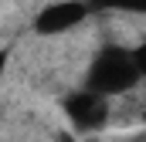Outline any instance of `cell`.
I'll return each instance as SVG.
<instances>
[{
	"instance_id": "4",
	"label": "cell",
	"mask_w": 146,
	"mask_h": 142,
	"mask_svg": "<svg viewBox=\"0 0 146 142\" xmlns=\"http://www.w3.org/2000/svg\"><path fill=\"white\" fill-rule=\"evenodd\" d=\"M88 7L92 10H136V14H146V0H88Z\"/></svg>"
},
{
	"instance_id": "6",
	"label": "cell",
	"mask_w": 146,
	"mask_h": 142,
	"mask_svg": "<svg viewBox=\"0 0 146 142\" xmlns=\"http://www.w3.org/2000/svg\"><path fill=\"white\" fill-rule=\"evenodd\" d=\"M3 68H7V54L0 51V74H3Z\"/></svg>"
},
{
	"instance_id": "5",
	"label": "cell",
	"mask_w": 146,
	"mask_h": 142,
	"mask_svg": "<svg viewBox=\"0 0 146 142\" xmlns=\"http://www.w3.org/2000/svg\"><path fill=\"white\" fill-rule=\"evenodd\" d=\"M133 61H136V71H139V78H146V44H139V47L133 51Z\"/></svg>"
},
{
	"instance_id": "1",
	"label": "cell",
	"mask_w": 146,
	"mask_h": 142,
	"mask_svg": "<svg viewBox=\"0 0 146 142\" xmlns=\"http://www.w3.org/2000/svg\"><path fill=\"white\" fill-rule=\"evenodd\" d=\"M136 81H139V71H136V61H133V51L109 47L92 61L85 88L102 95V98H112V95H126Z\"/></svg>"
},
{
	"instance_id": "2",
	"label": "cell",
	"mask_w": 146,
	"mask_h": 142,
	"mask_svg": "<svg viewBox=\"0 0 146 142\" xmlns=\"http://www.w3.org/2000/svg\"><path fill=\"white\" fill-rule=\"evenodd\" d=\"M88 3L85 0H58V3H51V7H44L41 14H37L34 20V31L37 34H65V31H72V27H78L85 17H88Z\"/></svg>"
},
{
	"instance_id": "3",
	"label": "cell",
	"mask_w": 146,
	"mask_h": 142,
	"mask_svg": "<svg viewBox=\"0 0 146 142\" xmlns=\"http://www.w3.org/2000/svg\"><path fill=\"white\" fill-rule=\"evenodd\" d=\"M65 112H68V118L78 129H99L109 118V98H102V95L85 88V91H78V95H72L65 102Z\"/></svg>"
}]
</instances>
